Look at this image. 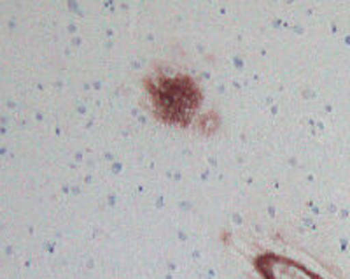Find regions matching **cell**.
<instances>
[{"instance_id":"6da1fadb","label":"cell","mask_w":350,"mask_h":279,"mask_svg":"<svg viewBox=\"0 0 350 279\" xmlns=\"http://www.w3.org/2000/svg\"><path fill=\"white\" fill-rule=\"evenodd\" d=\"M144 84L158 120L177 127L191 123L202 104V90L193 77L161 72L148 77Z\"/></svg>"}]
</instances>
